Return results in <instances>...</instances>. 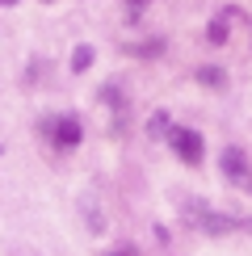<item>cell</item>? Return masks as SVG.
Returning a JSON list of instances; mask_svg holds the SVG:
<instances>
[{"label":"cell","mask_w":252,"mask_h":256,"mask_svg":"<svg viewBox=\"0 0 252 256\" xmlns=\"http://www.w3.org/2000/svg\"><path fill=\"white\" fill-rule=\"evenodd\" d=\"M105 256H139V252H134L130 244H122V248H114V252H105Z\"/></svg>","instance_id":"obj_12"},{"label":"cell","mask_w":252,"mask_h":256,"mask_svg":"<svg viewBox=\"0 0 252 256\" xmlns=\"http://www.w3.org/2000/svg\"><path fill=\"white\" fill-rule=\"evenodd\" d=\"M160 50H164V42H160V38H152V42H143V46H130V55L152 59V55H160Z\"/></svg>","instance_id":"obj_9"},{"label":"cell","mask_w":252,"mask_h":256,"mask_svg":"<svg viewBox=\"0 0 252 256\" xmlns=\"http://www.w3.org/2000/svg\"><path fill=\"white\" fill-rule=\"evenodd\" d=\"M92 68V46H76V55H72V72H88Z\"/></svg>","instance_id":"obj_8"},{"label":"cell","mask_w":252,"mask_h":256,"mask_svg":"<svg viewBox=\"0 0 252 256\" xmlns=\"http://www.w3.org/2000/svg\"><path fill=\"white\" fill-rule=\"evenodd\" d=\"M80 206H84V214H88V227H92V231H101L105 222H101V210H97V202H92V194H84V198H80Z\"/></svg>","instance_id":"obj_7"},{"label":"cell","mask_w":252,"mask_h":256,"mask_svg":"<svg viewBox=\"0 0 252 256\" xmlns=\"http://www.w3.org/2000/svg\"><path fill=\"white\" fill-rule=\"evenodd\" d=\"M198 80H202V84H210V88H223V84H227V72L210 63V68H202V72H198Z\"/></svg>","instance_id":"obj_5"},{"label":"cell","mask_w":252,"mask_h":256,"mask_svg":"<svg viewBox=\"0 0 252 256\" xmlns=\"http://www.w3.org/2000/svg\"><path fill=\"white\" fill-rule=\"evenodd\" d=\"M185 214H189V222H194L198 231H206V236H227V231L236 227L227 214H218V210L202 206V202H185Z\"/></svg>","instance_id":"obj_2"},{"label":"cell","mask_w":252,"mask_h":256,"mask_svg":"<svg viewBox=\"0 0 252 256\" xmlns=\"http://www.w3.org/2000/svg\"><path fill=\"white\" fill-rule=\"evenodd\" d=\"M231 17H236V13L227 8V13H218L214 21H210V42H227V21H231Z\"/></svg>","instance_id":"obj_6"},{"label":"cell","mask_w":252,"mask_h":256,"mask_svg":"<svg viewBox=\"0 0 252 256\" xmlns=\"http://www.w3.org/2000/svg\"><path fill=\"white\" fill-rule=\"evenodd\" d=\"M42 134H46L50 143L59 147V152H76L80 138H84V126H80V118H68V114H50V118H42Z\"/></svg>","instance_id":"obj_1"},{"label":"cell","mask_w":252,"mask_h":256,"mask_svg":"<svg viewBox=\"0 0 252 256\" xmlns=\"http://www.w3.org/2000/svg\"><path fill=\"white\" fill-rule=\"evenodd\" d=\"M147 8V0H126V21H139Z\"/></svg>","instance_id":"obj_11"},{"label":"cell","mask_w":252,"mask_h":256,"mask_svg":"<svg viewBox=\"0 0 252 256\" xmlns=\"http://www.w3.org/2000/svg\"><path fill=\"white\" fill-rule=\"evenodd\" d=\"M0 4H17V0H0Z\"/></svg>","instance_id":"obj_13"},{"label":"cell","mask_w":252,"mask_h":256,"mask_svg":"<svg viewBox=\"0 0 252 256\" xmlns=\"http://www.w3.org/2000/svg\"><path fill=\"white\" fill-rule=\"evenodd\" d=\"M218 164H223V176L231 180V185L252 189V168H248V156L240 152V147H227V152L218 156Z\"/></svg>","instance_id":"obj_4"},{"label":"cell","mask_w":252,"mask_h":256,"mask_svg":"<svg viewBox=\"0 0 252 256\" xmlns=\"http://www.w3.org/2000/svg\"><path fill=\"white\" fill-rule=\"evenodd\" d=\"M164 138H168V147H172L185 164H202V152H206V147H202V134H198V130H189V126H172Z\"/></svg>","instance_id":"obj_3"},{"label":"cell","mask_w":252,"mask_h":256,"mask_svg":"<svg viewBox=\"0 0 252 256\" xmlns=\"http://www.w3.org/2000/svg\"><path fill=\"white\" fill-rule=\"evenodd\" d=\"M172 126H168V114L160 110V114H152V134H168Z\"/></svg>","instance_id":"obj_10"}]
</instances>
